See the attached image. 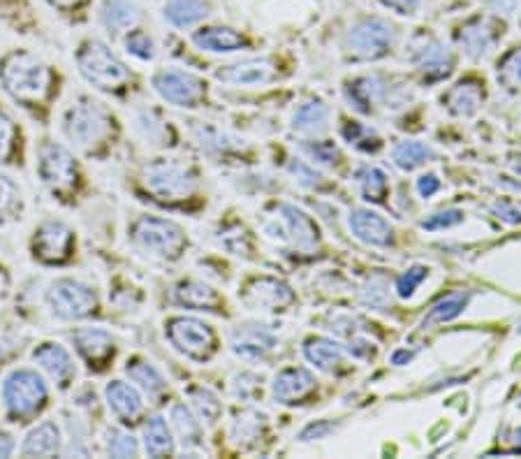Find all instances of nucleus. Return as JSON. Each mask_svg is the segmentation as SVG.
Wrapping results in <instances>:
<instances>
[{"mask_svg":"<svg viewBox=\"0 0 521 459\" xmlns=\"http://www.w3.org/2000/svg\"><path fill=\"white\" fill-rule=\"evenodd\" d=\"M0 402H3L7 420H31L49 402L47 381H44V376L38 369H12L5 376L3 385H0Z\"/></svg>","mask_w":521,"mask_h":459,"instance_id":"1","label":"nucleus"},{"mask_svg":"<svg viewBox=\"0 0 521 459\" xmlns=\"http://www.w3.org/2000/svg\"><path fill=\"white\" fill-rule=\"evenodd\" d=\"M49 68L31 51L17 49L0 61L3 89L19 102H40L49 91Z\"/></svg>","mask_w":521,"mask_h":459,"instance_id":"2","label":"nucleus"},{"mask_svg":"<svg viewBox=\"0 0 521 459\" xmlns=\"http://www.w3.org/2000/svg\"><path fill=\"white\" fill-rule=\"evenodd\" d=\"M112 119L107 109L93 98H77L63 116V133L82 151H93L109 135Z\"/></svg>","mask_w":521,"mask_h":459,"instance_id":"3","label":"nucleus"},{"mask_svg":"<svg viewBox=\"0 0 521 459\" xmlns=\"http://www.w3.org/2000/svg\"><path fill=\"white\" fill-rule=\"evenodd\" d=\"M77 68L88 84L100 91H116L130 82V70L100 40H86L77 51Z\"/></svg>","mask_w":521,"mask_h":459,"instance_id":"4","label":"nucleus"},{"mask_svg":"<svg viewBox=\"0 0 521 459\" xmlns=\"http://www.w3.org/2000/svg\"><path fill=\"white\" fill-rule=\"evenodd\" d=\"M144 186L160 200H186L195 193L197 177L179 158H158L146 165Z\"/></svg>","mask_w":521,"mask_h":459,"instance_id":"5","label":"nucleus"},{"mask_svg":"<svg viewBox=\"0 0 521 459\" xmlns=\"http://www.w3.org/2000/svg\"><path fill=\"white\" fill-rule=\"evenodd\" d=\"M44 300H47L51 316L58 320H68V323L93 316L95 309H98L95 290L88 283L70 279V276L51 281Z\"/></svg>","mask_w":521,"mask_h":459,"instance_id":"6","label":"nucleus"},{"mask_svg":"<svg viewBox=\"0 0 521 459\" xmlns=\"http://www.w3.org/2000/svg\"><path fill=\"white\" fill-rule=\"evenodd\" d=\"M132 242H135L139 249L149 251L158 258H179L183 246H186V235L179 225L167 221V218L160 216H142L137 218L135 225L130 230Z\"/></svg>","mask_w":521,"mask_h":459,"instance_id":"7","label":"nucleus"},{"mask_svg":"<svg viewBox=\"0 0 521 459\" xmlns=\"http://www.w3.org/2000/svg\"><path fill=\"white\" fill-rule=\"evenodd\" d=\"M167 339L186 357L193 360H209L216 353V332L200 318L176 316L167 323Z\"/></svg>","mask_w":521,"mask_h":459,"instance_id":"8","label":"nucleus"},{"mask_svg":"<svg viewBox=\"0 0 521 459\" xmlns=\"http://www.w3.org/2000/svg\"><path fill=\"white\" fill-rule=\"evenodd\" d=\"M394 28L380 17H366L359 19L355 26L350 28L346 47L352 58L357 61H376L383 58L392 47Z\"/></svg>","mask_w":521,"mask_h":459,"instance_id":"9","label":"nucleus"},{"mask_svg":"<svg viewBox=\"0 0 521 459\" xmlns=\"http://www.w3.org/2000/svg\"><path fill=\"white\" fill-rule=\"evenodd\" d=\"M38 177L51 191H65L75 184V156L58 142H44L38 149Z\"/></svg>","mask_w":521,"mask_h":459,"instance_id":"10","label":"nucleus"},{"mask_svg":"<svg viewBox=\"0 0 521 459\" xmlns=\"http://www.w3.org/2000/svg\"><path fill=\"white\" fill-rule=\"evenodd\" d=\"M153 89L160 98L176 107H197L204 96V82L186 70H158L151 79Z\"/></svg>","mask_w":521,"mask_h":459,"instance_id":"11","label":"nucleus"},{"mask_svg":"<svg viewBox=\"0 0 521 459\" xmlns=\"http://www.w3.org/2000/svg\"><path fill=\"white\" fill-rule=\"evenodd\" d=\"M410 61L422 72L424 82H440L450 75L454 68V56L443 42L429 35H420L410 45Z\"/></svg>","mask_w":521,"mask_h":459,"instance_id":"12","label":"nucleus"},{"mask_svg":"<svg viewBox=\"0 0 521 459\" xmlns=\"http://www.w3.org/2000/svg\"><path fill=\"white\" fill-rule=\"evenodd\" d=\"M33 255L40 262L56 265L70 255L72 230L61 221H44L38 225L33 235Z\"/></svg>","mask_w":521,"mask_h":459,"instance_id":"13","label":"nucleus"},{"mask_svg":"<svg viewBox=\"0 0 521 459\" xmlns=\"http://www.w3.org/2000/svg\"><path fill=\"white\" fill-rule=\"evenodd\" d=\"M274 346V332L262 323H241L230 332V348L241 360H262V357H267L274 351Z\"/></svg>","mask_w":521,"mask_h":459,"instance_id":"14","label":"nucleus"},{"mask_svg":"<svg viewBox=\"0 0 521 459\" xmlns=\"http://www.w3.org/2000/svg\"><path fill=\"white\" fill-rule=\"evenodd\" d=\"M33 362L54 381L58 388L65 390L72 385L77 376V364L75 357L70 355L68 348L58 341H44L33 351Z\"/></svg>","mask_w":521,"mask_h":459,"instance_id":"15","label":"nucleus"},{"mask_svg":"<svg viewBox=\"0 0 521 459\" xmlns=\"http://www.w3.org/2000/svg\"><path fill=\"white\" fill-rule=\"evenodd\" d=\"M292 300H295V295H292V290L283 281L267 279V276L248 283L244 295H241V302L255 311H278L283 306H288Z\"/></svg>","mask_w":521,"mask_h":459,"instance_id":"16","label":"nucleus"},{"mask_svg":"<svg viewBox=\"0 0 521 459\" xmlns=\"http://www.w3.org/2000/svg\"><path fill=\"white\" fill-rule=\"evenodd\" d=\"M72 344L91 369H102L109 357H114V337L100 327H82V330L72 332Z\"/></svg>","mask_w":521,"mask_h":459,"instance_id":"17","label":"nucleus"},{"mask_svg":"<svg viewBox=\"0 0 521 459\" xmlns=\"http://www.w3.org/2000/svg\"><path fill=\"white\" fill-rule=\"evenodd\" d=\"M503 31H498V24L491 17H473L466 21L459 33V42L471 58L487 56L501 38Z\"/></svg>","mask_w":521,"mask_h":459,"instance_id":"18","label":"nucleus"},{"mask_svg":"<svg viewBox=\"0 0 521 459\" xmlns=\"http://www.w3.org/2000/svg\"><path fill=\"white\" fill-rule=\"evenodd\" d=\"M348 225L359 242L369 246H390L392 244V225L383 216L371 209H352Z\"/></svg>","mask_w":521,"mask_h":459,"instance_id":"19","label":"nucleus"},{"mask_svg":"<svg viewBox=\"0 0 521 459\" xmlns=\"http://www.w3.org/2000/svg\"><path fill=\"white\" fill-rule=\"evenodd\" d=\"M315 390V376L304 367H288L271 383V397L276 404H297Z\"/></svg>","mask_w":521,"mask_h":459,"instance_id":"20","label":"nucleus"},{"mask_svg":"<svg viewBox=\"0 0 521 459\" xmlns=\"http://www.w3.org/2000/svg\"><path fill=\"white\" fill-rule=\"evenodd\" d=\"M105 402L116 418L132 422L144 411V397L137 385L126 381H109L105 388Z\"/></svg>","mask_w":521,"mask_h":459,"instance_id":"21","label":"nucleus"},{"mask_svg":"<svg viewBox=\"0 0 521 459\" xmlns=\"http://www.w3.org/2000/svg\"><path fill=\"white\" fill-rule=\"evenodd\" d=\"M271 77H274V65L264 61V58L262 61L260 58H253V61L223 65V68L216 70L218 82L230 86H262L267 84Z\"/></svg>","mask_w":521,"mask_h":459,"instance_id":"22","label":"nucleus"},{"mask_svg":"<svg viewBox=\"0 0 521 459\" xmlns=\"http://www.w3.org/2000/svg\"><path fill=\"white\" fill-rule=\"evenodd\" d=\"M278 214H281L285 230H288V235L292 242H295L297 249L304 253L315 251V246L320 242V235H318V225L313 223V218L304 214L302 209L292 207V204H281V207H278Z\"/></svg>","mask_w":521,"mask_h":459,"instance_id":"23","label":"nucleus"},{"mask_svg":"<svg viewBox=\"0 0 521 459\" xmlns=\"http://www.w3.org/2000/svg\"><path fill=\"white\" fill-rule=\"evenodd\" d=\"M193 45L200 51H209V54H234V51L246 49L248 40L232 28L211 26L193 33Z\"/></svg>","mask_w":521,"mask_h":459,"instance_id":"24","label":"nucleus"},{"mask_svg":"<svg viewBox=\"0 0 521 459\" xmlns=\"http://www.w3.org/2000/svg\"><path fill=\"white\" fill-rule=\"evenodd\" d=\"M56 453H61V427L54 420L38 422L21 443L24 457H51Z\"/></svg>","mask_w":521,"mask_h":459,"instance_id":"25","label":"nucleus"},{"mask_svg":"<svg viewBox=\"0 0 521 459\" xmlns=\"http://www.w3.org/2000/svg\"><path fill=\"white\" fill-rule=\"evenodd\" d=\"M267 432V415L255 411V408H244L237 413V418L232 420L230 436L239 448H253L258 446L260 439Z\"/></svg>","mask_w":521,"mask_h":459,"instance_id":"26","label":"nucleus"},{"mask_svg":"<svg viewBox=\"0 0 521 459\" xmlns=\"http://www.w3.org/2000/svg\"><path fill=\"white\" fill-rule=\"evenodd\" d=\"M126 374L132 385H137L139 392H144L146 397L156 399L167 390L165 376L160 374L158 367H153L149 360L144 357H130L126 364Z\"/></svg>","mask_w":521,"mask_h":459,"instance_id":"27","label":"nucleus"},{"mask_svg":"<svg viewBox=\"0 0 521 459\" xmlns=\"http://www.w3.org/2000/svg\"><path fill=\"white\" fill-rule=\"evenodd\" d=\"M174 302L179 306H186V309L195 311H216V306L220 304L218 293L211 286H207L204 281L186 279L181 283H176L174 288Z\"/></svg>","mask_w":521,"mask_h":459,"instance_id":"28","label":"nucleus"},{"mask_svg":"<svg viewBox=\"0 0 521 459\" xmlns=\"http://www.w3.org/2000/svg\"><path fill=\"white\" fill-rule=\"evenodd\" d=\"M443 102L454 116L471 119V116L478 114V109L482 105V86L475 82V79H466V82H459L457 86H452V89L447 91V96L443 98Z\"/></svg>","mask_w":521,"mask_h":459,"instance_id":"29","label":"nucleus"},{"mask_svg":"<svg viewBox=\"0 0 521 459\" xmlns=\"http://www.w3.org/2000/svg\"><path fill=\"white\" fill-rule=\"evenodd\" d=\"M100 21L109 33H123L137 26L139 7L132 0H105L100 10Z\"/></svg>","mask_w":521,"mask_h":459,"instance_id":"30","label":"nucleus"},{"mask_svg":"<svg viewBox=\"0 0 521 459\" xmlns=\"http://www.w3.org/2000/svg\"><path fill=\"white\" fill-rule=\"evenodd\" d=\"M170 422L176 434V439L181 441V446L186 450L202 448V425L197 420V415L190 411L186 404H174L170 411Z\"/></svg>","mask_w":521,"mask_h":459,"instance_id":"31","label":"nucleus"},{"mask_svg":"<svg viewBox=\"0 0 521 459\" xmlns=\"http://www.w3.org/2000/svg\"><path fill=\"white\" fill-rule=\"evenodd\" d=\"M144 450L149 457H167L174 453V436L163 415H153L142 432Z\"/></svg>","mask_w":521,"mask_h":459,"instance_id":"32","label":"nucleus"},{"mask_svg":"<svg viewBox=\"0 0 521 459\" xmlns=\"http://www.w3.org/2000/svg\"><path fill=\"white\" fill-rule=\"evenodd\" d=\"M209 14L207 0H170L163 7V17L167 24L176 28H188L202 21Z\"/></svg>","mask_w":521,"mask_h":459,"instance_id":"33","label":"nucleus"},{"mask_svg":"<svg viewBox=\"0 0 521 459\" xmlns=\"http://www.w3.org/2000/svg\"><path fill=\"white\" fill-rule=\"evenodd\" d=\"M306 360L322 371H334L343 364V348L334 339L313 337L304 344Z\"/></svg>","mask_w":521,"mask_h":459,"instance_id":"34","label":"nucleus"},{"mask_svg":"<svg viewBox=\"0 0 521 459\" xmlns=\"http://www.w3.org/2000/svg\"><path fill=\"white\" fill-rule=\"evenodd\" d=\"M329 109L322 100H308L292 116V130L302 135H318L327 128Z\"/></svg>","mask_w":521,"mask_h":459,"instance_id":"35","label":"nucleus"},{"mask_svg":"<svg viewBox=\"0 0 521 459\" xmlns=\"http://www.w3.org/2000/svg\"><path fill=\"white\" fill-rule=\"evenodd\" d=\"M471 302V293H454V295H447L445 300H440L438 304H434V309H431L427 316L422 320V327L427 330V327H434V325H443V323H450L459 316V313H464V309Z\"/></svg>","mask_w":521,"mask_h":459,"instance_id":"36","label":"nucleus"},{"mask_svg":"<svg viewBox=\"0 0 521 459\" xmlns=\"http://www.w3.org/2000/svg\"><path fill=\"white\" fill-rule=\"evenodd\" d=\"M392 158H394L396 167H401V170H406V172H413L420 165L427 163V160L434 158V151H431V147H427L424 142L406 140V142L396 144L392 151Z\"/></svg>","mask_w":521,"mask_h":459,"instance_id":"37","label":"nucleus"},{"mask_svg":"<svg viewBox=\"0 0 521 459\" xmlns=\"http://www.w3.org/2000/svg\"><path fill=\"white\" fill-rule=\"evenodd\" d=\"M383 89H385V86L380 84L376 77H362V79H355V82L350 84L348 98H350L352 107H355L357 112L369 114L373 102L383 96Z\"/></svg>","mask_w":521,"mask_h":459,"instance_id":"38","label":"nucleus"},{"mask_svg":"<svg viewBox=\"0 0 521 459\" xmlns=\"http://www.w3.org/2000/svg\"><path fill=\"white\" fill-rule=\"evenodd\" d=\"M357 184L362 188L364 200L383 202L387 195V174L380 167L366 165L357 172Z\"/></svg>","mask_w":521,"mask_h":459,"instance_id":"39","label":"nucleus"},{"mask_svg":"<svg viewBox=\"0 0 521 459\" xmlns=\"http://www.w3.org/2000/svg\"><path fill=\"white\" fill-rule=\"evenodd\" d=\"M188 399L193 408L200 415L202 420H207L209 425H214L218 422L220 413H223V404H220V399L216 397L214 390L209 388H190L188 390Z\"/></svg>","mask_w":521,"mask_h":459,"instance_id":"40","label":"nucleus"},{"mask_svg":"<svg viewBox=\"0 0 521 459\" xmlns=\"http://www.w3.org/2000/svg\"><path fill=\"white\" fill-rule=\"evenodd\" d=\"M107 455L112 457H137L139 455V443L135 436L126 429H109L107 432Z\"/></svg>","mask_w":521,"mask_h":459,"instance_id":"41","label":"nucleus"},{"mask_svg":"<svg viewBox=\"0 0 521 459\" xmlns=\"http://www.w3.org/2000/svg\"><path fill=\"white\" fill-rule=\"evenodd\" d=\"M498 82L508 89H519L521 86V47L512 49L510 54L503 56V61L498 63Z\"/></svg>","mask_w":521,"mask_h":459,"instance_id":"42","label":"nucleus"},{"mask_svg":"<svg viewBox=\"0 0 521 459\" xmlns=\"http://www.w3.org/2000/svg\"><path fill=\"white\" fill-rule=\"evenodd\" d=\"M362 304L371 309H385L390 304V283L383 276H373L362 290Z\"/></svg>","mask_w":521,"mask_h":459,"instance_id":"43","label":"nucleus"},{"mask_svg":"<svg viewBox=\"0 0 521 459\" xmlns=\"http://www.w3.org/2000/svg\"><path fill=\"white\" fill-rule=\"evenodd\" d=\"M197 133V140H200L202 147H207L211 151H230L234 147H239V140H234V137H230L227 133H223V130H218L214 126H200L195 130Z\"/></svg>","mask_w":521,"mask_h":459,"instance_id":"44","label":"nucleus"},{"mask_svg":"<svg viewBox=\"0 0 521 459\" xmlns=\"http://www.w3.org/2000/svg\"><path fill=\"white\" fill-rule=\"evenodd\" d=\"M126 51L130 56H135L137 61H153L156 58V45L144 31H132L126 38Z\"/></svg>","mask_w":521,"mask_h":459,"instance_id":"45","label":"nucleus"},{"mask_svg":"<svg viewBox=\"0 0 521 459\" xmlns=\"http://www.w3.org/2000/svg\"><path fill=\"white\" fill-rule=\"evenodd\" d=\"M21 202V191L10 177L0 174V218L10 216L17 211Z\"/></svg>","mask_w":521,"mask_h":459,"instance_id":"46","label":"nucleus"},{"mask_svg":"<svg viewBox=\"0 0 521 459\" xmlns=\"http://www.w3.org/2000/svg\"><path fill=\"white\" fill-rule=\"evenodd\" d=\"M427 274H429L427 267L415 265V267L406 269V272L399 276V281H396V290H399V295L403 297V300L415 293L417 286H420V283L427 279Z\"/></svg>","mask_w":521,"mask_h":459,"instance_id":"47","label":"nucleus"},{"mask_svg":"<svg viewBox=\"0 0 521 459\" xmlns=\"http://www.w3.org/2000/svg\"><path fill=\"white\" fill-rule=\"evenodd\" d=\"M461 221H464V211L445 209V211H438V214H431L427 221H422V228L429 232H436V230L452 228V225H459Z\"/></svg>","mask_w":521,"mask_h":459,"instance_id":"48","label":"nucleus"},{"mask_svg":"<svg viewBox=\"0 0 521 459\" xmlns=\"http://www.w3.org/2000/svg\"><path fill=\"white\" fill-rule=\"evenodd\" d=\"M260 383H262V376H255V374H239L234 378V395H237L241 402H251V399L260 392Z\"/></svg>","mask_w":521,"mask_h":459,"instance_id":"49","label":"nucleus"},{"mask_svg":"<svg viewBox=\"0 0 521 459\" xmlns=\"http://www.w3.org/2000/svg\"><path fill=\"white\" fill-rule=\"evenodd\" d=\"M14 121L10 119V114L5 109H0V163H5L7 156H10L12 144H14Z\"/></svg>","mask_w":521,"mask_h":459,"instance_id":"50","label":"nucleus"},{"mask_svg":"<svg viewBox=\"0 0 521 459\" xmlns=\"http://www.w3.org/2000/svg\"><path fill=\"white\" fill-rule=\"evenodd\" d=\"M290 172L295 174L297 181L306 188H320L322 186V174L315 172L311 165L302 163V160H292L290 163Z\"/></svg>","mask_w":521,"mask_h":459,"instance_id":"51","label":"nucleus"},{"mask_svg":"<svg viewBox=\"0 0 521 459\" xmlns=\"http://www.w3.org/2000/svg\"><path fill=\"white\" fill-rule=\"evenodd\" d=\"M306 151L311 153V156L318 160V163H325V165H332L336 163V156H339V151L332 142H315V144H308Z\"/></svg>","mask_w":521,"mask_h":459,"instance_id":"52","label":"nucleus"},{"mask_svg":"<svg viewBox=\"0 0 521 459\" xmlns=\"http://www.w3.org/2000/svg\"><path fill=\"white\" fill-rule=\"evenodd\" d=\"M137 123H139V128L146 130V137H149L151 142H156L158 137L165 133V126H163V123H160V121H153V119H151V112H142V114H139Z\"/></svg>","mask_w":521,"mask_h":459,"instance_id":"53","label":"nucleus"},{"mask_svg":"<svg viewBox=\"0 0 521 459\" xmlns=\"http://www.w3.org/2000/svg\"><path fill=\"white\" fill-rule=\"evenodd\" d=\"M380 3L401 14V17H413L420 10V0H380Z\"/></svg>","mask_w":521,"mask_h":459,"instance_id":"54","label":"nucleus"},{"mask_svg":"<svg viewBox=\"0 0 521 459\" xmlns=\"http://www.w3.org/2000/svg\"><path fill=\"white\" fill-rule=\"evenodd\" d=\"M440 191V179L436 174H424V177L417 179V193L422 195V198H431V195H436Z\"/></svg>","mask_w":521,"mask_h":459,"instance_id":"55","label":"nucleus"},{"mask_svg":"<svg viewBox=\"0 0 521 459\" xmlns=\"http://www.w3.org/2000/svg\"><path fill=\"white\" fill-rule=\"evenodd\" d=\"M494 211L498 214V218H503L505 223H521V211H517L515 207H512V204L508 202V200H501V202H496L494 204Z\"/></svg>","mask_w":521,"mask_h":459,"instance_id":"56","label":"nucleus"},{"mask_svg":"<svg viewBox=\"0 0 521 459\" xmlns=\"http://www.w3.org/2000/svg\"><path fill=\"white\" fill-rule=\"evenodd\" d=\"M332 425H329V422H318V425H311V427H306L304 432H302V439L304 441H311V436H318V439H325V436L332 432Z\"/></svg>","mask_w":521,"mask_h":459,"instance_id":"57","label":"nucleus"},{"mask_svg":"<svg viewBox=\"0 0 521 459\" xmlns=\"http://www.w3.org/2000/svg\"><path fill=\"white\" fill-rule=\"evenodd\" d=\"M17 450V441L10 432H0V457H12Z\"/></svg>","mask_w":521,"mask_h":459,"instance_id":"58","label":"nucleus"},{"mask_svg":"<svg viewBox=\"0 0 521 459\" xmlns=\"http://www.w3.org/2000/svg\"><path fill=\"white\" fill-rule=\"evenodd\" d=\"M51 7H56V10H63V12H70V10H77L79 5L84 3V0H47Z\"/></svg>","mask_w":521,"mask_h":459,"instance_id":"59","label":"nucleus"},{"mask_svg":"<svg viewBox=\"0 0 521 459\" xmlns=\"http://www.w3.org/2000/svg\"><path fill=\"white\" fill-rule=\"evenodd\" d=\"M410 360H413V353L410 351H396L392 355V364H408Z\"/></svg>","mask_w":521,"mask_h":459,"instance_id":"60","label":"nucleus"},{"mask_svg":"<svg viewBox=\"0 0 521 459\" xmlns=\"http://www.w3.org/2000/svg\"><path fill=\"white\" fill-rule=\"evenodd\" d=\"M512 439H515V446H512V450H515V453H521V429H519V432H515Z\"/></svg>","mask_w":521,"mask_h":459,"instance_id":"61","label":"nucleus"},{"mask_svg":"<svg viewBox=\"0 0 521 459\" xmlns=\"http://www.w3.org/2000/svg\"><path fill=\"white\" fill-rule=\"evenodd\" d=\"M5 288H7V279H5L3 274H0V297L5 295Z\"/></svg>","mask_w":521,"mask_h":459,"instance_id":"62","label":"nucleus"},{"mask_svg":"<svg viewBox=\"0 0 521 459\" xmlns=\"http://www.w3.org/2000/svg\"><path fill=\"white\" fill-rule=\"evenodd\" d=\"M512 167H515V170L521 174V156H519V158H515V160H512Z\"/></svg>","mask_w":521,"mask_h":459,"instance_id":"63","label":"nucleus"}]
</instances>
